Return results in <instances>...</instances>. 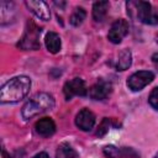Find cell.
Segmentation results:
<instances>
[{
	"mask_svg": "<svg viewBox=\"0 0 158 158\" xmlns=\"http://www.w3.org/2000/svg\"><path fill=\"white\" fill-rule=\"evenodd\" d=\"M26 6L30 9V11L31 12H33L38 19H41V20H44V21H47V20H49V17H51V12H49V9H48V6H47V4L46 2H43V1H38V0H28V1H26Z\"/></svg>",
	"mask_w": 158,
	"mask_h": 158,
	"instance_id": "cell-10",
	"label": "cell"
},
{
	"mask_svg": "<svg viewBox=\"0 0 158 158\" xmlns=\"http://www.w3.org/2000/svg\"><path fill=\"white\" fill-rule=\"evenodd\" d=\"M128 22L123 19H120V20H116L110 30H109V33H107V38L110 42L112 43H120L122 41V38L128 33Z\"/></svg>",
	"mask_w": 158,
	"mask_h": 158,
	"instance_id": "cell-7",
	"label": "cell"
},
{
	"mask_svg": "<svg viewBox=\"0 0 158 158\" xmlns=\"http://www.w3.org/2000/svg\"><path fill=\"white\" fill-rule=\"evenodd\" d=\"M109 6H110L109 1H96L93 5V19L96 22H101L107 14Z\"/></svg>",
	"mask_w": 158,
	"mask_h": 158,
	"instance_id": "cell-13",
	"label": "cell"
},
{
	"mask_svg": "<svg viewBox=\"0 0 158 158\" xmlns=\"http://www.w3.org/2000/svg\"><path fill=\"white\" fill-rule=\"evenodd\" d=\"M127 12L131 16H136L141 22L146 25H157L158 14L152 10V6L147 1H128Z\"/></svg>",
	"mask_w": 158,
	"mask_h": 158,
	"instance_id": "cell-3",
	"label": "cell"
},
{
	"mask_svg": "<svg viewBox=\"0 0 158 158\" xmlns=\"http://www.w3.org/2000/svg\"><path fill=\"white\" fill-rule=\"evenodd\" d=\"M75 125L81 131H90L95 125V116L89 109L80 110L75 116Z\"/></svg>",
	"mask_w": 158,
	"mask_h": 158,
	"instance_id": "cell-9",
	"label": "cell"
},
{
	"mask_svg": "<svg viewBox=\"0 0 158 158\" xmlns=\"http://www.w3.org/2000/svg\"><path fill=\"white\" fill-rule=\"evenodd\" d=\"M33 158H49V156H48L46 152H40V153H37Z\"/></svg>",
	"mask_w": 158,
	"mask_h": 158,
	"instance_id": "cell-21",
	"label": "cell"
},
{
	"mask_svg": "<svg viewBox=\"0 0 158 158\" xmlns=\"http://www.w3.org/2000/svg\"><path fill=\"white\" fill-rule=\"evenodd\" d=\"M35 130H36L37 135H40V136L49 137L56 132V123L51 117H43L36 122Z\"/></svg>",
	"mask_w": 158,
	"mask_h": 158,
	"instance_id": "cell-11",
	"label": "cell"
},
{
	"mask_svg": "<svg viewBox=\"0 0 158 158\" xmlns=\"http://www.w3.org/2000/svg\"><path fill=\"white\" fill-rule=\"evenodd\" d=\"M148 101H149V104H151L152 107H154L156 110H158V86L152 90V93H151V95L148 98Z\"/></svg>",
	"mask_w": 158,
	"mask_h": 158,
	"instance_id": "cell-19",
	"label": "cell"
},
{
	"mask_svg": "<svg viewBox=\"0 0 158 158\" xmlns=\"http://www.w3.org/2000/svg\"><path fill=\"white\" fill-rule=\"evenodd\" d=\"M104 154L107 158H121L122 149H118L115 146H106V147H104Z\"/></svg>",
	"mask_w": 158,
	"mask_h": 158,
	"instance_id": "cell-17",
	"label": "cell"
},
{
	"mask_svg": "<svg viewBox=\"0 0 158 158\" xmlns=\"http://www.w3.org/2000/svg\"><path fill=\"white\" fill-rule=\"evenodd\" d=\"M110 126H111V120H110V118H104V120L101 121V123H100L98 131H96V136H99V137L104 136V135L109 131V127H110Z\"/></svg>",
	"mask_w": 158,
	"mask_h": 158,
	"instance_id": "cell-18",
	"label": "cell"
},
{
	"mask_svg": "<svg viewBox=\"0 0 158 158\" xmlns=\"http://www.w3.org/2000/svg\"><path fill=\"white\" fill-rule=\"evenodd\" d=\"M31 89V79L26 75H20L6 81L0 89V101L17 102L22 100Z\"/></svg>",
	"mask_w": 158,
	"mask_h": 158,
	"instance_id": "cell-1",
	"label": "cell"
},
{
	"mask_svg": "<svg viewBox=\"0 0 158 158\" xmlns=\"http://www.w3.org/2000/svg\"><path fill=\"white\" fill-rule=\"evenodd\" d=\"M152 62H153L154 67L158 69V52H157V53H154V54L152 56Z\"/></svg>",
	"mask_w": 158,
	"mask_h": 158,
	"instance_id": "cell-20",
	"label": "cell"
},
{
	"mask_svg": "<svg viewBox=\"0 0 158 158\" xmlns=\"http://www.w3.org/2000/svg\"><path fill=\"white\" fill-rule=\"evenodd\" d=\"M44 43L51 53H58L60 51V46H62L60 37L56 32H48L44 37Z\"/></svg>",
	"mask_w": 158,
	"mask_h": 158,
	"instance_id": "cell-12",
	"label": "cell"
},
{
	"mask_svg": "<svg viewBox=\"0 0 158 158\" xmlns=\"http://www.w3.org/2000/svg\"><path fill=\"white\" fill-rule=\"evenodd\" d=\"M153 79H154V74L149 70L136 72L127 79V86L132 91H138L142 90L146 85H148Z\"/></svg>",
	"mask_w": 158,
	"mask_h": 158,
	"instance_id": "cell-5",
	"label": "cell"
},
{
	"mask_svg": "<svg viewBox=\"0 0 158 158\" xmlns=\"http://www.w3.org/2000/svg\"><path fill=\"white\" fill-rule=\"evenodd\" d=\"M40 35H41V28H38L33 22H28L25 35L19 43V47H21L22 49H38Z\"/></svg>",
	"mask_w": 158,
	"mask_h": 158,
	"instance_id": "cell-4",
	"label": "cell"
},
{
	"mask_svg": "<svg viewBox=\"0 0 158 158\" xmlns=\"http://www.w3.org/2000/svg\"><path fill=\"white\" fill-rule=\"evenodd\" d=\"M154 158H158V152L156 153V156H154Z\"/></svg>",
	"mask_w": 158,
	"mask_h": 158,
	"instance_id": "cell-22",
	"label": "cell"
},
{
	"mask_svg": "<svg viewBox=\"0 0 158 158\" xmlns=\"http://www.w3.org/2000/svg\"><path fill=\"white\" fill-rule=\"evenodd\" d=\"M53 106H54V99L52 95L47 93H38L23 105L21 114L25 120H28L38 114L53 109Z\"/></svg>",
	"mask_w": 158,
	"mask_h": 158,
	"instance_id": "cell-2",
	"label": "cell"
},
{
	"mask_svg": "<svg viewBox=\"0 0 158 158\" xmlns=\"http://www.w3.org/2000/svg\"><path fill=\"white\" fill-rule=\"evenodd\" d=\"M85 16H86V12L83 7H75L72 16H70V23L73 26H79L83 23V21L85 20Z\"/></svg>",
	"mask_w": 158,
	"mask_h": 158,
	"instance_id": "cell-16",
	"label": "cell"
},
{
	"mask_svg": "<svg viewBox=\"0 0 158 158\" xmlns=\"http://www.w3.org/2000/svg\"><path fill=\"white\" fill-rule=\"evenodd\" d=\"M132 63V54L130 49H123L120 52L118 58H117V63H116V68L117 70H126Z\"/></svg>",
	"mask_w": 158,
	"mask_h": 158,
	"instance_id": "cell-14",
	"label": "cell"
},
{
	"mask_svg": "<svg viewBox=\"0 0 158 158\" xmlns=\"http://www.w3.org/2000/svg\"><path fill=\"white\" fill-rule=\"evenodd\" d=\"M111 84L106 80H99L89 89V96L93 100H104L111 93Z\"/></svg>",
	"mask_w": 158,
	"mask_h": 158,
	"instance_id": "cell-8",
	"label": "cell"
},
{
	"mask_svg": "<svg viewBox=\"0 0 158 158\" xmlns=\"http://www.w3.org/2000/svg\"><path fill=\"white\" fill-rule=\"evenodd\" d=\"M63 93L67 100H70L73 96H85L88 94L86 85L83 79L74 78L72 80H68L63 86Z\"/></svg>",
	"mask_w": 158,
	"mask_h": 158,
	"instance_id": "cell-6",
	"label": "cell"
},
{
	"mask_svg": "<svg viewBox=\"0 0 158 158\" xmlns=\"http://www.w3.org/2000/svg\"><path fill=\"white\" fill-rule=\"evenodd\" d=\"M75 157H77L75 151L68 143H62L56 152V158H75Z\"/></svg>",
	"mask_w": 158,
	"mask_h": 158,
	"instance_id": "cell-15",
	"label": "cell"
}]
</instances>
